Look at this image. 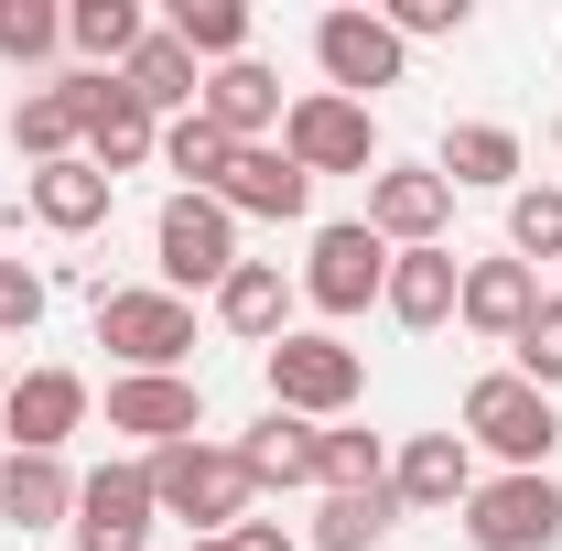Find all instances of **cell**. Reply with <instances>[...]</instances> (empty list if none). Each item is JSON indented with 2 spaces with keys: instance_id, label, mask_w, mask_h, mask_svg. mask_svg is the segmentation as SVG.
I'll use <instances>...</instances> for the list:
<instances>
[{
  "instance_id": "cell-1",
  "label": "cell",
  "mask_w": 562,
  "mask_h": 551,
  "mask_svg": "<svg viewBox=\"0 0 562 551\" xmlns=\"http://www.w3.org/2000/svg\"><path fill=\"white\" fill-rule=\"evenodd\" d=\"M140 476H151V508H162V519H184L195 541H227V530L249 519V497H260L249 465H238V443H206V432H195V443L140 454Z\"/></svg>"
},
{
  "instance_id": "cell-2",
  "label": "cell",
  "mask_w": 562,
  "mask_h": 551,
  "mask_svg": "<svg viewBox=\"0 0 562 551\" xmlns=\"http://www.w3.org/2000/svg\"><path fill=\"white\" fill-rule=\"evenodd\" d=\"M465 443H487L508 476H552L562 454V412L519 379V368H487L476 390H465Z\"/></svg>"
},
{
  "instance_id": "cell-3",
  "label": "cell",
  "mask_w": 562,
  "mask_h": 551,
  "mask_svg": "<svg viewBox=\"0 0 562 551\" xmlns=\"http://www.w3.org/2000/svg\"><path fill=\"white\" fill-rule=\"evenodd\" d=\"M260 379H271V412H292V421H347L368 401V357L347 336H303V325L260 357Z\"/></svg>"
},
{
  "instance_id": "cell-4",
  "label": "cell",
  "mask_w": 562,
  "mask_h": 551,
  "mask_svg": "<svg viewBox=\"0 0 562 551\" xmlns=\"http://www.w3.org/2000/svg\"><path fill=\"white\" fill-rule=\"evenodd\" d=\"M98 346L120 357V379H184L195 303L184 292H98Z\"/></svg>"
},
{
  "instance_id": "cell-5",
  "label": "cell",
  "mask_w": 562,
  "mask_h": 551,
  "mask_svg": "<svg viewBox=\"0 0 562 551\" xmlns=\"http://www.w3.org/2000/svg\"><path fill=\"white\" fill-rule=\"evenodd\" d=\"M151 260H162V292H216V281L238 271V216L216 206V195H162Z\"/></svg>"
},
{
  "instance_id": "cell-6",
  "label": "cell",
  "mask_w": 562,
  "mask_h": 551,
  "mask_svg": "<svg viewBox=\"0 0 562 551\" xmlns=\"http://www.w3.org/2000/svg\"><path fill=\"white\" fill-rule=\"evenodd\" d=\"M281 151L325 184V173H379V120L357 109V98H336V87H314V98H292L281 109Z\"/></svg>"
},
{
  "instance_id": "cell-7",
  "label": "cell",
  "mask_w": 562,
  "mask_h": 551,
  "mask_svg": "<svg viewBox=\"0 0 562 551\" xmlns=\"http://www.w3.org/2000/svg\"><path fill=\"white\" fill-rule=\"evenodd\" d=\"M379 292H390V238H379L368 216H336V227H314L303 303H314V314H368Z\"/></svg>"
},
{
  "instance_id": "cell-8",
  "label": "cell",
  "mask_w": 562,
  "mask_h": 551,
  "mask_svg": "<svg viewBox=\"0 0 562 551\" xmlns=\"http://www.w3.org/2000/svg\"><path fill=\"white\" fill-rule=\"evenodd\" d=\"M66 87H76V120H87V140H76V151H87L109 184H120V173H140V162L162 151V120L131 98V76H87V66H76Z\"/></svg>"
},
{
  "instance_id": "cell-9",
  "label": "cell",
  "mask_w": 562,
  "mask_h": 551,
  "mask_svg": "<svg viewBox=\"0 0 562 551\" xmlns=\"http://www.w3.org/2000/svg\"><path fill=\"white\" fill-rule=\"evenodd\" d=\"M314 66H325V87H336V98H357V109H368L379 87H401L412 44H401L379 11H325V22H314Z\"/></svg>"
},
{
  "instance_id": "cell-10",
  "label": "cell",
  "mask_w": 562,
  "mask_h": 551,
  "mask_svg": "<svg viewBox=\"0 0 562 551\" xmlns=\"http://www.w3.org/2000/svg\"><path fill=\"white\" fill-rule=\"evenodd\" d=\"M465 541L476 551H552L562 541V486L552 476H476Z\"/></svg>"
},
{
  "instance_id": "cell-11",
  "label": "cell",
  "mask_w": 562,
  "mask_h": 551,
  "mask_svg": "<svg viewBox=\"0 0 562 551\" xmlns=\"http://www.w3.org/2000/svg\"><path fill=\"white\" fill-rule=\"evenodd\" d=\"M368 227H379L390 249H443L454 184H443L432 162H379V173H368Z\"/></svg>"
},
{
  "instance_id": "cell-12",
  "label": "cell",
  "mask_w": 562,
  "mask_h": 551,
  "mask_svg": "<svg viewBox=\"0 0 562 551\" xmlns=\"http://www.w3.org/2000/svg\"><path fill=\"white\" fill-rule=\"evenodd\" d=\"M151 476L140 465H98V476H76V551H151Z\"/></svg>"
},
{
  "instance_id": "cell-13",
  "label": "cell",
  "mask_w": 562,
  "mask_h": 551,
  "mask_svg": "<svg viewBox=\"0 0 562 551\" xmlns=\"http://www.w3.org/2000/svg\"><path fill=\"white\" fill-rule=\"evenodd\" d=\"M0 432H11V454H66V432H87V379L76 368H22L0 390Z\"/></svg>"
},
{
  "instance_id": "cell-14",
  "label": "cell",
  "mask_w": 562,
  "mask_h": 551,
  "mask_svg": "<svg viewBox=\"0 0 562 551\" xmlns=\"http://www.w3.org/2000/svg\"><path fill=\"white\" fill-rule=\"evenodd\" d=\"M390 497L422 508V519L465 508V497H476V443H465V432H412V443L390 454Z\"/></svg>"
},
{
  "instance_id": "cell-15",
  "label": "cell",
  "mask_w": 562,
  "mask_h": 551,
  "mask_svg": "<svg viewBox=\"0 0 562 551\" xmlns=\"http://www.w3.org/2000/svg\"><path fill=\"white\" fill-rule=\"evenodd\" d=\"M109 432H140L151 454L162 443H195L206 432V390L195 379H109Z\"/></svg>"
},
{
  "instance_id": "cell-16",
  "label": "cell",
  "mask_w": 562,
  "mask_h": 551,
  "mask_svg": "<svg viewBox=\"0 0 562 551\" xmlns=\"http://www.w3.org/2000/svg\"><path fill=\"white\" fill-rule=\"evenodd\" d=\"M454 303H465V260L454 249H390V292H379L390 325L432 336V325H454Z\"/></svg>"
},
{
  "instance_id": "cell-17",
  "label": "cell",
  "mask_w": 562,
  "mask_h": 551,
  "mask_svg": "<svg viewBox=\"0 0 562 551\" xmlns=\"http://www.w3.org/2000/svg\"><path fill=\"white\" fill-rule=\"evenodd\" d=\"M216 206H227V216H303V206H314V173H303L281 140H249V151H227Z\"/></svg>"
},
{
  "instance_id": "cell-18",
  "label": "cell",
  "mask_w": 562,
  "mask_h": 551,
  "mask_svg": "<svg viewBox=\"0 0 562 551\" xmlns=\"http://www.w3.org/2000/svg\"><path fill=\"white\" fill-rule=\"evenodd\" d=\"M292 292H303V281H281V260H238V271L216 281V325L271 357V346L292 336Z\"/></svg>"
},
{
  "instance_id": "cell-19",
  "label": "cell",
  "mask_w": 562,
  "mask_h": 551,
  "mask_svg": "<svg viewBox=\"0 0 562 551\" xmlns=\"http://www.w3.org/2000/svg\"><path fill=\"white\" fill-rule=\"evenodd\" d=\"M530 314H541V271H530V260H465V303H454V325H465V336L508 346Z\"/></svg>"
},
{
  "instance_id": "cell-20",
  "label": "cell",
  "mask_w": 562,
  "mask_h": 551,
  "mask_svg": "<svg viewBox=\"0 0 562 551\" xmlns=\"http://www.w3.org/2000/svg\"><path fill=\"white\" fill-rule=\"evenodd\" d=\"M432 173L454 195H519V131L508 120H454L443 151H432Z\"/></svg>"
},
{
  "instance_id": "cell-21",
  "label": "cell",
  "mask_w": 562,
  "mask_h": 551,
  "mask_svg": "<svg viewBox=\"0 0 562 551\" xmlns=\"http://www.w3.org/2000/svg\"><path fill=\"white\" fill-rule=\"evenodd\" d=\"M22 206L44 216L55 238H87V227H109V206H120V184L76 151V162H44V173H22Z\"/></svg>"
},
{
  "instance_id": "cell-22",
  "label": "cell",
  "mask_w": 562,
  "mask_h": 551,
  "mask_svg": "<svg viewBox=\"0 0 562 551\" xmlns=\"http://www.w3.org/2000/svg\"><path fill=\"white\" fill-rule=\"evenodd\" d=\"M281 109H292V98H281V76L260 66V55H238V66H206V120L238 140V151H249V140H271V131H281Z\"/></svg>"
},
{
  "instance_id": "cell-23",
  "label": "cell",
  "mask_w": 562,
  "mask_h": 551,
  "mask_svg": "<svg viewBox=\"0 0 562 551\" xmlns=\"http://www.w3.org/2000/svg\"><path fill=\"white\" fill-rule=\"evenodd\" d=\"M120 76H131V98H140V109H151V120H162V131L206 109V66H195V55H184L173 33H140V55H131V66H120Z\"/></svg>"
},
{
  "instance_id": "cell-24",
  "label": "cell",
  "mask_w": 562,
  "mask_h": 551,
  "mask_svg": "<svg viewBox=\"0 0 562 551\" xmlns=\"http://www.w3.org/2000/svg\"><path fill=\"white\" fill-rule=\"evenodd\" d=\"M238 465H249V486H314V465H325V421L260 412L249 432H238Z\"/></svg>"
},
{
  "instance_id": "cell-25",
  "label": "cell",
  "mask_w": 562,
  "mask_h": 551,
  "mask_svg": "<svg viewBox=\"0 0 562 551\" xmlns=\"http://www.w3.org/2000/svg\"><path fill=\"white\" fill-rule=\"evenodd\" d=\"M0 519H11V530H55V519H76L66 454H11V465H0Z\"/></svg>"
},
{
  "instance_id": "cell-26",
  "label": "cell",
  "mask_w": 562,
  "mask_h": 551,
  "mask_svg": "<svg viewBox=\"0 0 562 551\" xmlns=\"http://www.w3.org/2000/svg\"><path fill=\"white\" fill-rule=\"evenodd\" d=\"M76 140H87V120H76V87L55 76V87H22V109H11V151L44 173V162H76Z\"/></svg>"
},
{
  "instance_id": "cell-27",
  "label": "cell",
  "mask_w": 562,
  "mask_h": 551,
  "mask_svg": "<svg viewBox=\"0 0 562 551\" xmlns=\"http://www.w3.org/2000/svg\"><path fill=\"white\" fill-rule=\"evenodd\" d=\"M140 33H151L140 0H76V11H66V44L87 55V76H120L140 55Z\"/></svg>"
},
{
  "instance_id": "cell-28",
  "label": "cell",
  "mask_w": 562,
  "mask_h": 551,
  "mask_svg": "<svg viewBox=\"0 0 562 551\" xmlns=\"http://www.w3.org/2000/svg\"><path fill=\"white\" fill-rule=\"evenodd\" d=\"M195 66H238L249 55V0H173V22H162Z\"/></svg>"
},
{
  "instance_id": "cell-29",
  "label": "cell",
  "mask_w": 562,
  "mask_h": 551,
  "mask_svg": "<svg viewBox=\"0 0 562 551\" xmlns=\"http://www.w3.org/2000/svg\"><path fill=\"white\" fill-rule=\"evenodd\" d=\"M401 530V497L390 486H368V497H325L314 508V551H379Z\"/></svg>"
},
{
  "instance_id": "cell-30",
  "label": "cell",
  "mask_w": 562,
  "mask_h": 551,
  "mask_svg": "<svg viewBox=\"0 0 562 551\" xmlns=\"http://www.w3.org/2000/svg\"><path fill=\"white\" fill-rule=\"evenodd\" d=\"M227 151H238V140L216 131L206 109H195V120H173V131H162V162H173V173H184V195H216V184H227Z\"/></svg>"
},
{
  "instance_id": "cell-31",
  "label": "cell",
  "mask_w": 562,
  "mask_h": 551,
  "mask_svg": "<svg viewBox=\"0 0 562 551\" xmlns=\"http://www.w3.org/2000/svg\"><path fill=\"white\" fill-rule=\"evenodd\" d=\"M508 260H562V184H519L508 195Z\"/></svg>"
},
{
  "instance_id": "cell-32",
  "label": "cell",
  "mask_w": 562,
  "mask_h": 551,
  "mask_svg": "<svg viewBox=\"0 0 562 551\" xmlns=\"http://www.w3.org/2000/svg\"><path fill=\"white\" fill-rule=\"evenodd\" d=\"M314 486H325V497H368V486H390V443H379V432H325Z\"/></svg>"
},
{
  "instance_id": "cell-33",
  "label": "cell",
  "mask_w": 562,
  "mask_h": 551,
  "mask_svg": "<svg viewBox=\"0 0 562 551\" xmlns=\"http://www.w3.org/2000/svg\"><path fill=\"white\" fill-rule=\"evenodd\" d=\"M508 368H519V379H530L541 401L562 390V292H541V314H530V325L508 336Z\"/></svg>"
},
{
  "instance_id": "cell-34",
  "label": "cell",
  "mask_w": 562,
  "mask_h": 551,
  "mask_svg": "<svg viewBox=\"0 0 562 551\" xmlns=\"http://www.w3.org/2000/svg\"><path fill=\"white\" fill-rule=\"evenodd\" d=\"M55 44H66V11L55 0H0V55L11 66H44Z\"/></svg>"
},
{
  "instance_id": "cell-35",
  "label": "cell",
  "mask_w": 562,
  "mask_h": 551,
  "mask_svg": "<svg viewBox=\"0 0 562 551\" xmlns=\"http://www.w3.org/2000/svg\"><path fill=\"white\" fill-rule=\"evenodd\" d=\"M44 303H55V292H44L33 260H0V336H33V325H44Z\"/></svg>"
},
{
  "instance_id": "cell-36",
  "label": "cell",
  "mask_w": 562,
  "mask_h": 551,
  "mask_svg": "<svg viewBox=\"0 0 562 551\" xmlns=\"http://www.w3.org/2000/svg\"><path fill=\"white\" fill-rule=\"evenodd\" d=\"M379 22H390L401 44H422V33H465V0H379Z\"/></svg>"
},
{
  "instance_id": "cell-37",
  "label": "cell",
  "mask_w": 562,
  "mask_h": 551,
  "mask_svg": "<svg viewBox=\"0 0 562 551\" xmlns=\"http://www.w3.org/2000/svg\"><path fill=\"white\" fill-rule=\"evenodd\" d=\"M227 551H292V530H281V519H238V530H227Z\"/></svg>"
},
{
  "instance_id": "cell-38",
  "label": "cell",
  "mask_w": 562,
  "mask_h": 551,
  "mask_svg": "<svg viewBox=\"0 0 562 551\" xmlns=\"http://www.w3.org/2000/svg\"><path fill=\"white\" fill-rule=\"evenodd\" d=\"M184 551H227V541H184Z\"/></svg>"
},
{
  "instance_id": "cell-39",
  "label": "cell",
  "mask_w": 562,
  "mask_h": 551,
  "mask_svg": "<svg viewBox=\"0 0 562 551\" xmlns=\"http://www.w3.org/2000/svg\"><path fill=\"white\" fill-rule=\"evenodd\" d=\"M0 465H11V443H0Z\"/></svg>"
},
{
  "instance_id": "cell-40",
  "label": "cell",
  "mask_w": 562,
  "mask_h": 551,
  "mask_svg": "<svg viewBox=\"0 0 562 551\" xmlns=\"http://www.w3.org/2000/svg\"><path fill=\"white\" fill-rule=\"evenodd\" d=\"M0 390H11V368H0Z\"/></svg>"
}]
</instances>
